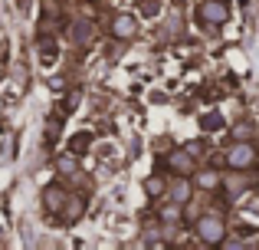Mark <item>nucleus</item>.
<instances>
[{
    "label": "nucleus",
    "instance_id": "1",
    "mask_svg": "<svg viewBox=\"0 0 259 250\" xmlns=\"http://www.w3.org/2000/svg\"><path fill=\"white\" fill-rule=\"evenodd\" d=\"M256 158H259V152L249 138H233L227 145V152H223V165L230 171H249L256 165Z\"/></svg>",
    "mask_w": 259,
    "mask_h": 250
},
{
    "label": "nucleus",
    "instance_id": "2",
    "mask_svg": "<svg viewBox=\"0 0 259 250\" xmlns=\"http://www.w3.org/2000/svg\"><path fill=\"white\" fill-rule=\"evenodd\" d=\"M194 234L200 237V244L220 247V244H227V221H223V214H213V211L200 214L194 224Z\"/></svg>",
    "mask_w": 259,
    "mask_h": 250
},
{
    "label": "nucleus",
    "instance_id": "3",
    "mask_svg": "<svg viewBox=\"0 0 259 250\" xmlns=\"http://www.w3.org/2000/svg\"><path fill=\"white\" fill-rule=\"evenodd\" d=\"M230 20V4L227 0H203L200 7H197V23L203 26H223Z\"/></svg>",
    "mask_w": 259,
    "mask_h": 250
},
{
    "label": "nucleus",
    "instance_id": "4",
    "mask_svg": "<svg viewBox=\"0 0 259 250\" xmlns=\"http://www.w3.org/2000/svg\"><path fill=\"white\" fill-rule=\"evenodd\" d=\"M194 155L187 152V148H177V152L167 155V161H164V168L174 174V178H194Z\"/></svg>",
    "mask_w": 259,
    "mask_h": 250
},
{
    "label": "nucleus",
    "instance_id": "5",
    "mask_svg": "<svg viewBox=\"0 0 259 250\" xmlns=\"http://www.w3.org/2000/svg\"><path fill=\"white\" fill-rule=\"evenodd\" d=\"M108 33H112L115 40H132L135 33H138V17H135V13H115L112 23H108Z\"/></svg>",
    "mask_w": 259,
    "mask_h": 250
},
{
    "label": "nucleus",
    "instance_id": "6",
    "mask_svg": "<svg viewBox=\"0 0 259 250\" xmlns=\"http://www.w3.org/2000/svg\"><path fill=\"white\" fill-rule=\"evenodd\" d=\"M194 178H177L167 185V198L174 201V204H190V198H194Z\"/></svg>",
    "mask_w": 259,
    "mask_h": 250
},
{
    "label": "nucleus",
    "instance_id": "7",
    "mask_svg": "<svg viewBox=\"0 0 259 250\" xmlns=\"http://www.w3.org/2000/svg\"><path fill=\"white\" fill-rule=\"evenodd\" d=\"M66 201H69V194H66L59 185H50V188H43V207H46L50 214H56V218H59V211L66 207Z\"/></svg>",
    "mask_w": 259,
    "mask_h": 250
},
{
    "label": "nucleus",
    "instance_id": "8",
    "mask_svg": "<svg viewBox=\"0 0 259 250\" xmlns=\"http://www.w3.org/2000/svg\"><path fill=\"white\" fill-rule=\"evenodd\" d=\"M194 185L200 188V191H220L223 178L213 171V168H203V171H194Z\"/></svg>",
    "mask_w": 259,
    "mask_h": 250
},
{
    "label": "nucleus",
    "instance_id": "9",
    "mask_svg": "<svg viewBox=\"0 0 259 250\" xmlns=\"http://www.w3.org/2000/svg\"><path fill=\"white\" fill-rule=\"evenodd\" d=\"M92 37H95L92 20H76V23H72V43H76V46H89Z\"/></svg>",
    "mask_w": 259,
    "mask_h": 250
},
{
    "label": "nucleus",
    "instance_id": "10",
    "mask_svg": "<svg viewBox=\"0 0 259 250\" xmlns=\"http://www.w3.org/2000/svg\"><path fill=\"white\" fill-rule=\"evenodd\" d=\"M76 171H79V155L76 152L56 155V174H76Z\"/></svg>",
    "mask_w": 259,
    "mask_h": 250
},
{
    "label": "nucleus",
    "instance_id": "11",
    "mask_svg": "<svg viewBox=\"0 0 259 250\" xmlns=\"http://www.w3.org/2000/svg\"><path fill=\"white\" fill-rule=\"evenodd\" d=\"M181 207L184 204H174V201L167 207H158V221H161V224H181V221H184V211H181Z\"/></svg>",
    "mask_w": 259,
    "mask_h": 250
},
{
    "label": "nucleus",
    "instance_id": "12",
    "mask_svg": "<svg viewBox=\"0 0 259 250\" xmlns=\"http://www.w3.org/2000/svg\"><path fill=\"white\" fill-rule=\"evenodd\" d=\"M79 214H82V198H69V201H66V207L59 211V221H63V224H76Z\"/></svg>",
    "mask_w": 259,
    "mask_h": 250
},
{
    "label": "nucleus",
    "instance_id": "13",
    "mask_svg": "<svg viewBox=\"0 0 259 250\" xmlns=\"http://www.w3.org/2000/svg\"><path fill=\"white\" fill-rule=\"evenodd\" d=\"M145 194L148 198H161V194H167V185L158 178V174H151V178H145Z\"/></svg>",
    "mask_w": 259,
    "mask_h": 250
},
{
    "label": "nucleus",
    "instance_id": "14",
    "mask_svg": "<svg viewBox=\"0 0 259 250\" xmlns=\"http://www.w3.org/2000/svg\"><path fill=\"white\" fill-rule=\"evenodd\" d=\"M223 188H227L230 194H243V191H246V188H249V181L243 178V171H236V174H233V178H230V181H227V185H223Z\"/></svg>",
    "mask_w": 259,
    "mask_h": 250
},
{
    "label": "nucleus",
    "instance_id": "15",
    "mask_svg": "<svg viewBox=\"0 0 259 250\" xmlns=\"http://www.w3.org/2000/svg\"><path fill=\"white\" fill-rule=\"evenodd\" d=\"M200 125H203V132H217V128L223 125V119L213 112V116H203V119H200Z\"/></svg>",
    "mask_w": 259,
    "mask_h": 250
},
{
    "label": "nucleus",
    "instance_id": "16",
    "mask_svg": "<svg viewBox=\"0 0 259 250\" xmlns=\"http://www.w3.org/2000/svg\"><path fill=\"white\" fill-rule=\"evenodd\" d=\"M53 46H56V43H53L50 37H43V40H39V50H43V59H46V63L53 59Z\"/></svg>",
    "mask_w": 259,
    "mask_h": 250
},
{
    "label": "nucleus",
    "instance_id": "17",
    "mask_svg": "<svg viewBox=\"0 0 259 250\" xmlns=\"http://www.w3.org/2000/svg\"><path fill=\"white\" fill-rule=\"evenodd\" d=\"M184 148H187V152L194 155V158H203V141H187Z\"/></svg>",
    "mask_w": 259,
    "mask_h": 250
},
{
    "label": "nucleus",
    "instance_id": "18",
    "mask_svg": "<svg viewBox=\"0 0 259 250\" xmlns=\"http://www.w3.org/2000/svg\"><path fill=\"white\" fill-rule=\"evenodd\" d=\"M89 141H92V135H76V138H72V152H79V148H85Z\"/></svg>",
    "mask_w": 259,
    "mask_h": 250
},
{
    "label": "nucleus",
    "instance_id": "19",
    "mask_svg": "<svg viewBox=\"0 0 259 250\" xmlns=\"http://www.w3.org/2000/svg\"><path fill=\"white\" fill-rule=\"evenodd\" d=\"M249 132H253L249 125H236L233 128V138H249Z\"/></svg>",
    "mask_w": 259,
    "mask_h": 250
}]
</instances>
